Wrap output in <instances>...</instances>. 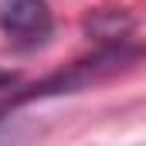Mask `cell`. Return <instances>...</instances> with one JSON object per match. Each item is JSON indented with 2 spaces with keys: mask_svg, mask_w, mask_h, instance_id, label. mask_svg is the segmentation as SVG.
Masks as SVG:
<instances>
[{
  "mask_svg": "<svg viewBox=\"0 0 146 146\" xmlns=\"http://www.w3.org/2000/svg\"><path fill=\"white\" fill-rule=\"evenodd\" d=\"M0 31L21 51L41 48L54 31L48 0H0Z\"/></svg>",
  "mask_w": 146,
  "mask_h": 146,
  "instance_id": "cell-1",
  "label": "cell"
},
{
  "mask_svg": "<svg viewBox=\"0 0 146 146\" xmlns=\"http://www.w3.org/2000/svg\"><path fill=\"white\" fill-rule=\"evenodd\" d=\"M85 27H88V34H95V37H122L129 31V21H119V14L102 10V14H95Z\"/></svg>",
  "mask_w": 146,
  "mask_h": 146,
  "instance_id": "cell-2",
  "label": "cell"
},
{
  "mask_svg": "<svg viewBox=\"0 0 146 146\" xmlns=\"http://www.w3.org/2000/svg\"><path fill=\"white\" fill-rule=\"evenodd\" d=\"M14 82H17V75H14V72H7V68H0V92H3V88H10Z\"/></svg>",
  "mask_w": 146,
  "mask_h": 146,
  "instance_id": "cell-3",
  "label": "cell"
}]
</instances>
